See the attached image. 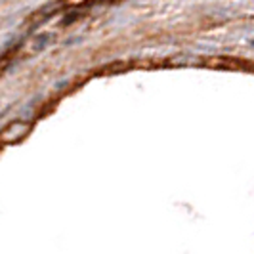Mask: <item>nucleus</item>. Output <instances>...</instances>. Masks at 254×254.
Wrapping results in <instances>:
<instances>
[{
  "label": "nucleus",
  "mask_w": 254,
  "mask_h": 254,
  "mask_svg": "<svg viewBox=\"0 0 254 254\" xmlns=\"http://www.w3.org/2000/svg\"><path fill=\"white\" fill-rule=\"evenodd\" d=\"M10 62H12V54H6V56H2L0 58V75L4 73V69L10 65Z\"/></svg>",
  "instance_id": "f03ea898"
},
{
  "label": "nucleus",
  "mask_w": 254,
  "mask_h": 254,
  "mask_svg": "<svg viewBox=\"0 0 254 254\" xmlns=\"http://www.w3.org/2000/svg\"><path fill=\"white\" fill-rule=\"evenodd\" d=\"M33 125L29 121H13L0 132V143H15L21 141L31 132Z\"/></svg>",
  "instance_id": "f257e3e1"
}]
</instances>
